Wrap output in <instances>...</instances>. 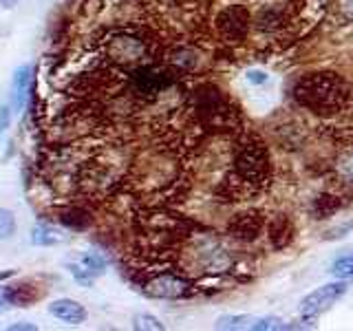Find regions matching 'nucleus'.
I'll return each mask as SVG.
<instances>
[{"label":"nucleus","mask_w":353,"mask_h":331,"mask_svg":"<svg viewBox=\"0 0 353 331\" xmlns=\"http://www.w3.org/2000/svg\"><path fill=\"white\" fill-rule=\"evenodd\" d=\"M294 102L316 117H334L349 104V84L334 71H316L301 75L292 88Z\"/></svg>","instance_id":"obj_1"},{"label":"nucleus","mask_w":353,"mask_h":331,"mask_svg":"<svg viewBox=\"0 0 353 331\" xmlns=\"http://www.w3.org/2000/svg\"><path fill=\"white\" fill-rule=\"evenodd\" d=\"M230 185L234 188L236 197L256 194L272 181V159L265 141L250 132L241 137L232 159V177Z\"/></svg>","instance_id":"obj_2"},{"label":"nucleus","mask_w":353,"mask_h":331,"mask_svg":"<svg viewBox=\"0 0 353 331\" xmlns=\"http://www.w3.org/2000/svg\"><path fill=\"white\" fill-rule=\"evenodd\" d=\"M347 292H349V281L345 279H338L336 283H327L303 298L301 307H298V314H301L303 320H316L320 314H325L331 305H336Z\"/></svg>","instance_id":"obj_3"},{"label":"nucleus","mask_w":353,"mask_h":331,"mask_svg":"<svg viewBox=\"0 0 353 331\" xmlns=\"http://www.w3.org/2000/svg\"><path fill=\"white\" fill-rule=\"evenodd\" d=\"M305 325H287L285 320L274 318V316H221L214 329H225V331H283V329H301Z\"/></svg>","instance_id":"obj_4"},{"label":"nucleus","mask_w":353,"mask_h":331,"mask_svg":"<svg viewBox=\"0 0 353 331\" xmlns=\"http://www.w3.org/2000/svg\"><path fill=\"white\" fill-rule=\"evenodd\" d=\"M252 27V16L243 5H230L219 14L216 29L225 42H243Z\"/></svg>","instance_id":"obj_5"},{"label":"nucleus","mask_w":353,"mask_h":331,"mask_svg":"<svg viewBox=\"0 0 353 331\" xmlns=\"http://www.w3.org/2000/svg\"><path fill=\"white\" fill-rule=\"evenodd\" d=\"M143 292L152 298H163V301H176L190 294V283L176 274H159L146 283Z\"/></svg>","instance_id":"obj_6"},{"label":"nucleus","mask_w":353,"mask_h":331,"mask_svg":"<svg viewBox=\"0 0 353 331\" xmlns=\"http://www.w3.org/2000/svg\"><path fill=\"white\" fill-rule=\"evenodd\" d=\"M265 228V219L259 210H248V212H241L236 217H232L228 232L239 241H256L261 237V232Z\"/></svg>","instance_id":"obj_7"},{"label":"nucleus","mask_w":353,"mask_h":331,"mask_svg":"<svg viewBox=\"0 0 353 331\" xmlns=\"http://www.w3.org/2000/svg\"><path fill=\"white\" fill-rule=\"evenodd\" d=\"M265 230H268V239L272 243V248L279 252L292 245V241L296 237V225L294 221L287 214H276L272 217L270 223H265Z\"/></svg>","instance_id":"obj_8"},{"label":"nucleus","mask_w":353,"mask_h":331,"mask_svg":"<svg viewBox=\"0 0 353 331\" xmlns=\"http://www.w3.org/2000/svg\"><path fill=\"white\" fill-rule=\"evenodd\" d=\"M49 314L53 318L62 320L66 325H82L86 323L88 312L84 309V305H80L77 301H71V298H58L49 305Z\"/></svg>","instance_id":"obj_9"},{"label":"nucleus","mask_w":353,"mask_h":331,"mask_svg":"<svg viewBox=\"0 0 353 331\" xmlns=\"http://www.w3.org/2000/svg\"><path fill=\"white\" fill-rule=\"evenodd\" d=\"M31 77H33V64H22L14 73V82H11V99H14V108L22 110L27 104V95L31 91Z\"/></svg>","instance_id":"obj_10"},{"label":"nucleus","mask_w":353,"mask_h":331,"mask_svg":"<svg viewBox=\"0 0 353 331\" xmlns=\"http://www.w3.org/2000/svg\"><path fill=\"white\" fill-rule=\"evenodd\" d=\"M340 208H342V197H338L336 192H329V190L320 192L312 201V217L316 221H325L329 217H334Z\"/></svg>","instance_id":"obj_11"},{"label":"nucleus","mask_w":353,"mask_h":331,"mask_svg":"<svg viewBox=\"0 0 353 331\" xmlns=\"http://www.w3.org/2000/svg\"><path fill=\"white\" fill-rule=\"evenodd\" d=\"M334 174L340 183L353 185V143H347L334 157Z\"/></svg>","instance_id":"obj_12"},{"label":"nucleus","mask_w":353,"mask_h":331,"mask_svg":"<svg viewBox=\"0 0 353 331\" xmlns=\"http://www.w3.org/2000/svg\"><path fill=\"white\" fill-rule=\"evenodd\" d=\"M31 241L33 245H42V248H51V245H60V243L69 241V234H64L62 230L49 223H38L31 232Z\"/></svg>","instance_id":"obj_13"},{"label":"nucleus","mask_w":353,"mask_h":331,"mask_svg":"<svg viewBox=\"0 0 353 331\" xmlns=\"http://www.w3.org/2000/svg\"><path fill=\"white\" fill-rule=\"evenodd\" d=\"M132 329H137V331H163L165 325L152 314H135L132 316Z\"/></svg>","instance_id":"obj_14"},{"label":"nucleus","mask_w":353,"mask_h":331,"mask_svg":"<svg viewBox=\"0 0 353 331\" xmlns=\"http://www.w3.org/2000/svg\"><path fill=\"white\" fill-rule=\"evenodd\" d=\"M16 230H18V223H16L14 212L7 210V208H0V241L14 239Z\"/></svg>","instance_id":"obj_15"},{"label":"nucleus","mask_w":353,"mask_h":331,"mask_svg":"<svg viewBox=\"0 0 353 331\" xmlns=\"http://www.w3.org/2000/svg\"><path fill=\"white\" fill-rule=\"evenodd\" d=\"M82 268L93 276V279H97V276H102L106 272V261L99 257L97 252H86L82 257Z\"/></svg>","instance_id":"obj_16"},{"label":"nucleus","mask_w":353,"mask_h":331,"mask_svg":"<svg viewBox=\"0 0 353 331\" xmlns=\"http://www.w3.org/2000/svg\"><path fill=\"white\" fill-rule=\"evenodd\" d=\"M331 274H334L336 279L351 281L353 279V254H349V257H340L331 263Z\"/></svg>","instance_id":"obj_17"},{"label":"nucleus","mask_w":353,"mask_h":331,"mask_svg":"<svg viewBox=\"0 0 353 331\" xmlns=\"http://www.w3.org/2000/svg\"><path fill=\"white\" fill-rule=\"evenodd\" d=\"M66 268H69V272L73 274V279H75L77 283H80L82 287L93 285V276L82 268V263H80V265H66Z\"/></svg>","instance_id":"obj_18"},{"label":"nucleus","mask_w":353,"mask_h":331,"mask_svg":"<svg viewBox=\"0 0 353 331\" xmlns=\"http://www.w3.org/2000/svg\"><path fill=\"white\" fill-rule=\"evenodd\" d=\"M14 307V303H11V296H9V287H0V314L9 312V309Z\"/></svg>","instance_id":"obj_19"},{"label":"nucleus","mask_w":353,"mask_h":331,"mask_svg":"<svg viewBox=\"0 0 353 331\" xmlns=\"http://www.w3.org/2000/svg\"><path fill=\"white\" fill-rule=\"evenodd\" d=\"M9 121H11V108L9 106H0V135L9 128Z\"/></svg>","instance_id":"obj_20"},{"label":"nucleus","mask_w":353,"mask_h":331,"mask_svg":"<svg viewBox=\"0 0 353 331\" xmlns=\"http://www.w3.org/2000/svg\"><path fill=\"white\" fill-rule=\"evenodd\" d=\"M351 228H353V221H349V223H345V225H340V228H336V230L327 232V239H340V237H345Z\"/></svg>","instance_id":"obj_21"},{"label":"nucleus","mask_w":353,"mask_h":331,"mask_svg":"<svg viewBox=\"0 0 353 331\" xmlns=\"http://www.w3.org/2000/svg\"><path fill=\"white\" fill-rule=\"evenodd\" d=\"M248 80L252 84H265V82H268V73H265V71H250Z\"/></svg>","instance_id":"obj_22"},{"label":"nucleus","mask_w":353,"mask_h":331,"mask_svg":"<svg viewBox=\"0 0 353 331\" xmlns=\"http://www.w3.org/2000/svg\"><path fill=\"white\" fill-rule=\"evenodd\" d=\"M7 329L9 331H36L38 327L31 325V323H14V325H9Z\"/></svg>","instance_id":"obj_23"},{"label":"nucleus","mask_w":353,"mask_h":331,"mask_svg":"<svg viewBox=\"0 0 353 331\" xmlns=\"http://www.w3.org/2000/svg\"><path fill=\"white\" fill-rule=\"evenodd\" d=\"M11 276H16V270H5V272H0V283H5L7 279H11Z\"/></svg>","instance_id":"obj_24"},{"label":"nucleus","mask_w":353,"mask_h":331,"mask_svg":"<svg viewBox=\"0 0 353 331\" xmlns=\"http://www.w3.org/2000/svg\"><path fill=\"white\" fill-rule=\"evenodd\" d=\"M18 5V0H0V7H5V9H14Z\"/></svg>","instance_id":"obj_25"}]
</instances>
